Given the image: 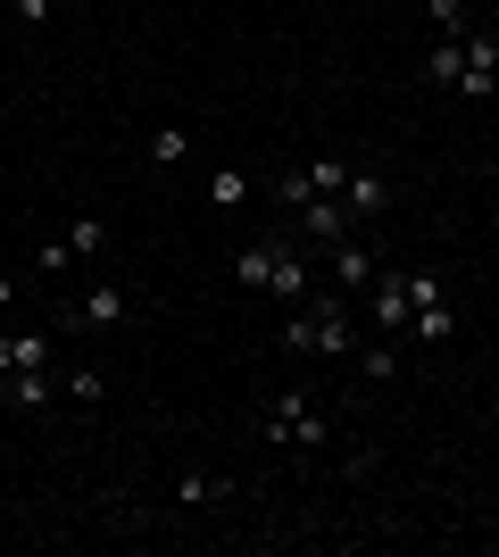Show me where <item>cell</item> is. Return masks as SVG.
<instances>
[{
  "label": "cell",
  "instance_id": "cell-21",
  "mask_svg": "<svg viewBox=\"0 0 499 557\" xmlns=\"http://www.w3.org/2000/svg\"><path fill=\"white\" fill-rule=\"evenodd\" d=\"M184 159V134H150V166H175Z\"/></svg>",
  "mask_w": 499,
  "mask_h": 557
},
{
  "label": "cell",
  "instance_id": "cell-15",
  "mask_svg": "<svg viewBox=\"0 0 499 557\" xmlns=\"http://www.w3.org/2000/svg\"><path fill=\"white\" fill-rule=\"evenodd\" d=\"M67 250L75 258H100V250H109V225H100V216H75V225H67Z\"/></svg>",
  "mask_w": 499,
  "mask_h": 557
},
{
  "label": "cell",
  "instance_id": "cell-25",
  "mask_svg": "<svg viewBox=\"0 0 499 557\" xmlns=\"http://www.w3.org/2000/svg\"><path fill=\"white\" fill-rule=\"evenodd\" d=\"M50 9H75V0H50Z\"/></svg>",
  "mask_w": 499,
  "mask_h": 557
},
{
  "label": "cell",
  "instance_id": "cell-6",
  "mask_svg": "<svg viewBox=\"0 0 499 557\" xmlns=\"http://www.w3.org/2000/svg\"><path fill=\"white\" fill-rule=\"evenodd\" d=\"M291 209H300V233H309L316 250H333V242H350V209H341V200L309 191V200H291Z\"/></svg>",
  "mask_w": 499,
  "mask_h": 557
},
{
  "label": "cell",
  "instance_id": "cell-18",
  "mask_svg": "<svg viewBox=\"0 0 499 557\" xmlns=\"http://www.w3.org/2000/svg\"><path fill=\"white\" fill-rule=\"evenodd\" d=\"M341 184H350V159H316V166H309V191H325V200H341Z\"/></svg>",
  "mask_w": 499,
  "mask_h": 557
},
{
  "label": "cell",
  "instance_id": "cell-20",
  "mask_svg": "<svg viewBox=\"0 0 499 557\" xmlns=\"http://www.w3.org/2000/svg\"><path fill=\"white\" fill-rule=\"evenodd\" d=\"M100 392H109V374H100V367H67V399H100Z\"/></svg>",
  "mask_w": 499,
  "mask_h": 557
},
{
  "label": "cell",
  "instance_id": "cell-4",
  "mask_svg": "<svg viewBox=\"0 0 499 557\" xmlns=\"http://www.w3.org/2000/svg\"><path fill=\"white\" fill-rule=\"evenodd\" d=\"M125 317H134V300H125L117 283H92V292L67 308V333H100V325H125Z\"/></svg>",
  "mask_w": 499,
  "mask_h": 557
},
{
  "label": "cell",
  "instance_id": "cell-7",
  "mask_svg": "<svg viewBox=\"0 0 499 557\" xmlns=\"http://www.w3.org/2000/svg\"><path fill=\"white\" fill-rule=\"evenodd\" d=\"M9 374H50V333H0V383Z\"/></svg>",
  "mask_w": 499,
  "mask_h": 557
},
{
  "label": "cell",
  "instance_id": "cell-11",
  "mask_svg": "<svg viewBox=\"0 0 499 557\" xmlns=\"http://www.w3.org/2000/svg\"><path fill=\"white\" fill-rule=\"evenodd\" d=\"M341 209H350V216H383V209H391V184H383V175H366V166H350Z\"/></svg>",
  "mask_w": 499,
  "mask_h": 557
},
{
  "label": "cell",
  "instance_id": "cell-9",
  "mask_svg": "<svg viewBox=\"0 0 499 557\" xmlns=\"http://www.w3.org/2000/svg\"><path fill=\"white\" fill-rule=\"evenodd\" d=\"M284 250H291V242H250V250L234 258V283H241V292H275V267H284Z\"/></svg>",
  "mask_w": 499,
  "mask_h": 557
},
{
  "label": "cell",
  "instance_id": "cell-23",
  "mask_svg": "<svg viewBox=\"0 0 499 557\" xmlns=\"http://www.w3.org/2000/svg\"><path fill=\"white\" fill-rule=\"evenodd\" d=\"M50 17V0H17V25H42Z\"/></svg>",
  "mask_w": 499,
  "mask_h": 557
},
{
  "label": "cell",
  "instance_id": "cell-13",
  "mask_svg": "<svg viewBox=\"0 0 499 557\" xmlns=\"http://www.w3.org/2000/svg\"><path fill=\"white\" fill-rule=\"evenodd\" d=\"M425 17H433V34H450V42L475 34V9H466V0H425Z\"/></svg>",
  "mask_w": 499,
  "mask_h": 557
},
{
  "label": "cell",
  "instance_id": "cell-2",
  "mask_svg": "<svg viewBox=\"0 0 499 557\" xmlns=\"http://www.w3.org/2000/svg\"><path fill=\"white\" fill-rule=\"evenodd\" d=\"M266 442L316 449V442H325V408H316L309 392H275V399H266Z\"/></svg>",
  "mask_w": 499,
  "mask_h": 557
},
{
  "label": "cell",
  "instance_id": "cell-19",
  "mask_svg": "<svg viewBox=\"0 0 499 557\" xmlns=\"http://www.w3.org/2000/svg\"><path fill=\"white\" fill-rule=\"evenodd\" d=\"M9 399H17V408H42V399H50V374H9Z\"/></svg>",
  "mask_w": 499,
  "mask_h": 557
},
{
  "label": "cell",
  "instance_id": "cell-24",
  "mask_svg": "<svg viewBox=\"0 0 499 557\" xmlns=\"http://www.w3.org/2000/svg\"><path fill=\"white\" fill-rule=\"evenodd\" d=\"M9 308H17V283H9V275H0V317H9Z\"/></svg>",
  "mask_w": 499,
  "mask_h": 557
},
{
  "label": "cell",
  "instance_id": "cell-17",
  "mask_svg": "<svg viewBox=\"0 0 499 557\" xmlns=\"http://www.w3.org/2000/svg\"><path fill=\"white\" fill-rule=\"evenodd\" d=\"M241 200H250V184H241L234 166H216L209 175V209H241Z\"/></svg>",
  "mask_w": 499,
  "mask_h": 557
},
{
  "label": "cell",
  "instance_id": "cell-3",
  "mask_svg": "<svg viewBox=\"0 0 499 557\" xmlns=\"http://www.w3.org/2000/svg\"><path fill=\"white\" fill-rule=\"evenodd\" d=\"M458 100H499V34H466V75H458Z\"/></svg>",
  "mask_w": 499,
  "mask_h": 557
},
{
  "label": "cell",
  "instance_id": "cell-8",
  "mask_svg": "<svg viewBox=\"0 0 499 557\" xmlns=\"http://www.w3.org/2000/svg\"><path fill=\"white\" fill-rule=\"evenodd\" d=\"M325 267H333V292H366V283H375V250H366V242H333Z\"/></svg>",
  "mask_w": 499,
  "mask_h": 557
},
{
  "label": "cell",
  "instance_id": "cell-16",
  "mask_svg": "<svg viewBox=\"0 0 499 557\" xmlns=\"http://www.w3.org/2000/svg\"><path fill=\"white\" fill-rule=\"evenodd\" d=\"M358 367L375 374V383H391V374H400V342H391V333H383L375 349H358Z\"/></svg>",
  "mask_w": 499,
  "mask_h": 557
},
{
  "label": "cell",
  "instance_id": "cell-1",
  "mask_svg": "<svg viewBox=\"0 0 499 557\" xmlns=\"http://www.w3.org/2000/svg\"><path fill=\"white\" fill-rule=\"evenodd\" d=\"M284 349L291 358H350L358 349V333H350V308H341V292H309V317H291L284 325Z\"/></svg>",
  "mask_w": 499,
  "mask_h": 557
},
{
  "label": "cell",
  "instance_id": "cell-5",
  "mask_svg": "<svg viewBox=\"0 0 499 557\" xmlns=\"http://www.w3.org/2000/svg\"><path fill=\"white\" fill-rule=\"evenodd\" d=\"M366 308H375V325L391 333V342H400V333H408V317H416V283H408V275H375Z\"/></svg>",
  "mask_w": 499,
  "mask_h": 557
},
{
  "label": "cell",
  "instance_id": "cell-10",
  "mask_svg": "<svg viewBox=\"0 0 499 557\" xmlns=\"http://www.w3.org/2000/svg\"><path fill=\"white\" fill-rule=\"evenodd\" d=\"M458 75H466V42L433 34V50H425V84H433V92H458Z\"/></svg>",
  "mask_w": 499,
  "mask_h": 557
},
{
  "label": "cell",
  "instance_id": "cell-22",
  "mask_svg": "<svg viewBox=\"0 0 499 557\" xmlns=\"http://www.w3.org/2000/svg\"><path fill=\"white\" fill-rule=\"evenodd\" d=\"M34 267H42V275H59V267H75V250H67V242H42V250H34Z\"/></svg>",
  "mask_w": 499,
  "mask_h": 557
},
{
  "label": "cell",
  "instance_id": "cell-14",
  "mask_svg": "<svg viewBox=\"0 0 499 557\" xmlns=\"http://www.w3.org/2000/svg\"><path fill=\"white\" fill-rule=\"evenodd\" d=\"M216 499H234V483L209 474V466H191V474H184V508H216Z\"/></svg>",
  "mask_w": 499,
  "mask_h": 557
},
{
  "label": "cell",
  "instance_id": "cell-12",
  "mask_svg": "<svg viewBox=\"0 0 499 557\" xmlns=\"http://www.w3.org/2000/svg\"><path fill=\"white\" fill-rule=\"evenodd\" d=\"M400 342H450V300L433 292V300H416V317H408Z\"/></svg>",
  "mask_w": 499,
  "mask_h": 557
}]
</instances>
